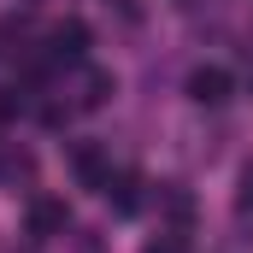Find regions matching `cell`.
I'll return each mask as SVG.
<instances>
[{
  "instance_id": "obj_1",
  "label": "cell",
  "mask_w": 253,
  "mask_h": 253,
  "mask_svg": "<svg viewBox=\"0 0 253 253\" xmlns=\"http://www.w3.org/2000/svg\"><path fill=\"white\" fill-rule=\"evenodd\" d=\"M83 47H88V24H59L53 36H47V65H77L83 59Z\"/></svg>"
},
{
  "instance_id": "obj_2",
  "label": "cell",
  "mask_w": 253,
  "mask_h": 253,
  "mask_svg": "<svg viewBox=\"0 0 253 253\" xmlns=\"http://www.w3.org/2000/svg\"><path fill=\"white\" fill-rule=\"evenodd\" d=\"M230 88H236V83H230V71H218V65H200L189 77V100H200V106H224Z\"/></svg>"
},
{
  "instance_id": "obj_3",
  "label": "cell",
  "mask_w": 253,
  "mask_h": 253,
  "mask_svg": "<svg viewBox=\"0 0 253 253\" xmlns=\"http://www.w3.org/2000/svg\"><path fill=\"white\" fill-rule=\"evenodd\" d=\"M65 224H71L65 200H30V230L36 236H65Z\"/></svg>"
},
{
  "instance_id": "obj_4",
  "label": "cell",
  "mask_w": 253,
  "mask_h": 253,
  "mask_svg": "<svg viewBox=\"0 0 253 253\" xmlns=\"http://www.w3.org/2000/svg\"><path fill=\"white\" fill-rule=\"evenodd\" d=\"M77 177L88 183V189L106 194V183H112V165H106V153L100 147H77Z\"/></svg>"
},
{
  "instance_id": "obj_5",
  "label": "cell",
  "mask_w": 253,
  "mask_h": 253,
  "mask_svg": "<svg viewBox=\"0 0 253 253\" xmlns=\"http://www.w3.org/2000/svg\"><path fill=\"white\" fill-rule=\"evenodd\" d=\"M106 94H112V77H106V71H88V77H83V106H100Z\"/></svg>"
},
{
  "instance_id": "obj_6",
  "label": "cell",
  "mask_w": 253,
  "mask_h": 253,
  "mask_svg": "<svg viewBox=\"0 0 253 253\" xmlns=\"http://www.w3.org/2000/svg\"><path fill=\"white\" fill-rule=\"evenodd\" d=\"M147 253H189V248H183L177 236H165V242H147Z\"/></svg>"
},
{
  "instance_id": "obj_7",
  "label": "cell",
  "mask_w": 253,
  "mask_h": 253,
  "mask_svg": "<svg viewBox=\"0 0 253 253\" xmlns=\"http://www.w3.org/2000/svg\"><path fill=\"white\" fill-rule=\"evenodd\" d=\"M242 206H253V165L242 171Z\"/></svg>"
}]
</instances>
